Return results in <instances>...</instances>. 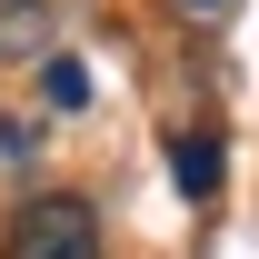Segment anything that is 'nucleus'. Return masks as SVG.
Listing matches in <instances>:
<instances>
[{
	"label": "nucleus",
	"mask_w": 259,
	"mask_h": 259,
	"mask_svg": "<svg viewBox=\"0 0 259 259\" xmlns=\"http://www.w3.org/2000/svg\"><path fill=\"white\" fill-rule=\"evenodd\" d=\"M40 90H50V110H80V100H90V70H80V60H50Z\"/></svg>",
	"instance_id": "nucleus-4"
},
{
	"label": "nucleus",
	"mask_w": 259,
	"mask_h": 259,
	"mask_svg": "<svg viewBox=\"0 0 259 259\" xmlns=\"http://www.w3.org/2000/svg\"><path fill=\"white\" fill-rule=\"evenodd\" d=\"M169 169H180V190H220V140H169Z\"/></svg>",
	"instance_id": "nucleus-3"
},
{
	"label": "nucleus",
	"mask_w": 259,
	"mask_h": 259,
	"mask_svg": "<svg viewBox=\"0 0 259 259\" xmlns=\"http://www.w3.org/2000/svg\"><path fill=\"white\" fill-rule=\"evenodd\" d=\"M40 30H50V10H40V0H0V60H30Z\"/></svg>",
	"instance_id": "nucleus-2"
},
{
	"label": "nucleus",
	"mask_w": 259,
	"mask_h": 259,
	"mask_svg": "<svg viewBox=\"0 0 259 259\" xmlns=\"http://www.w3.org/2000/svg\"><path fill=\"white\" fill-rule=\"evenodd\" d=\"M180 10H220V0H180Z\"/></svg>",
	"instance_id": "nucleus-5"
},
{
	"label": "nucleus",
	"mask_w": 259,
	"mask_h": 259,
	"mask_svg": "<svg viewBox=\"0 0 259 259\" xmlns=\"http://www.w3.org/2000/svg\"><path fill=\"white\" fill-rule=\"evenodd\" d=\"M10 259H100V209L80 190H40L10 220Z\"/></svg>",
	"instance_id": "nucleus-1"
}]
</instances>
